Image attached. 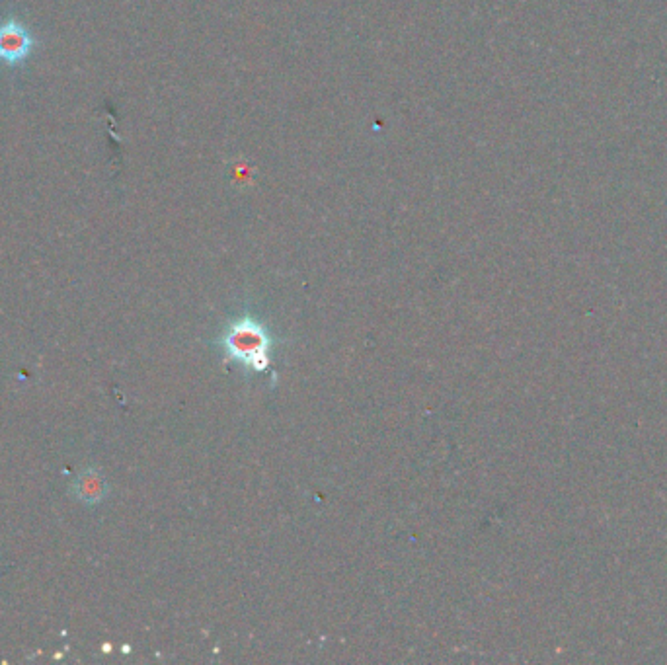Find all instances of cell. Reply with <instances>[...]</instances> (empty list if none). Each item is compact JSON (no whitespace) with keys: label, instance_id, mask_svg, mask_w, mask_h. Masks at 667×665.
Returning a JSON list of instances; mask_svg holds the SVG:
<instances>
[{"label":"cell","instance_id":"1","mask_svg":"<svg viewBox=\"0 0 667 665\" xmlns=\"http://www.w3.org/2000/svg\"><path fill=\"white\" fill-rule=\"evenodd\" d=\"M285 340L252 307L223 322L209 342L225 367H238L246 377H264L274 371V353Z\"/></svg>","mask_w":667,"mask_h":665},{"label":"cell","instance_id":"2","mask_svg":"<svg viewBox=\"0 0 667 665\" xmlns=\"http://www.w3.org/2000/svg\"><path fill=\"white\" fill-rule=\"evenodd\" d=\"M30 34L18 24L8 22L0 28V59L6 63H22L32 49Z\"/></svg>","mask_w":667,"mask_h":665}]
</instances>
